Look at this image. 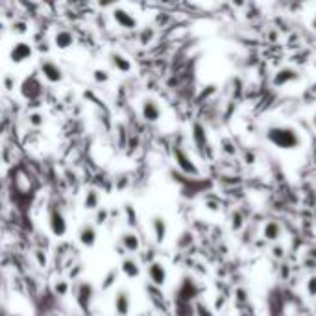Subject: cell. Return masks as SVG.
I'll use <instances>...</instances> for the list:
<instances>
[{"label": "cell", "instance_id": "obj_23", "mask_svg": "<svg viewBox=\"0 0 316 316\" xmlns=\"http://www.w3.org/2000/svg\"><path fill=\"white\" fill-rule=\"evenodd\" d=\"M117 279H119V270H117V268L109 270V272L105 274V278L102 279V288H104V290L111 288L113 285H115V281H117Z\"/></svg>", "mask_w": 316, "mask_h": 316}, {"label": "cell", "instance_id": "obj_12", "mask_svg": "<svg viewBox=\"0 0 316 316\" xmlns=\"http://www.w3.org/2000/svg\"><path fill=\"white\" fill-rule=\"evenodd\" d=\"M146 272H148V278L150 281L156 285V287H163L165 283H167V268H165V264L163 263H159V261H152L148 264V268H146Z\"/></svg>", "mask_w": 316, "mask_h": 316}, {"label": "cell", "instance_id": "obj_7", "mask_svg": "<svg viewBox=\"0 0 316 316\" xmlns=\"http://www.w3.org/2000/svg\"><path fill=\"white\" fill-rule=\"evenodd\" d=\"M32 56H34V47L30 45L28 41H17L10 48V61L15 63V65L28 61V59H32Z\"/></svg>", "mask_w": 316, "mask_h": 316}, {"label": "cell", "instance_id": "obj_32", "mask_svg": "<svg viewBox=\"0 0 316 316\" xmlns=\"http://www.w3.org/2000/svg\"><path fill=\"white\" fill-rule=\"evenodd\" d=\"M34 257L37 259V264L41 266V268H45V266H47L48 259H47V255L43 253V250H35V251H34Z\"/></svg>", "mask_w": 316, "mask_h": 316}, {"label": "cell", "instance_id": "obj_36", "mask_svg": "<svg viewBox=\"0 0 316 316\" xmlns=\"http://www.w3.org/2000/svg\"><path fill=\"white\" fill-rule=\"evenodd\" d=\"M126 211H128V216H130V222L128 224H137V214H135V209L131 207V205H126Z\"/></svg>", "mask_w": 316, "mask_h": 316}, {"label": "cell", "instance_id": "obj_26", "mask_svg": "<svg viewBox=\"0 0 316 316\" xmlns=\"http://www.w3.org/2000/svg\"><path fill=\"white\" fill-rule=\"evenodd\" d=\"M154 35H156V30L154 28H144L139 32V43L140 45H150L152 43V39H154Z\"/></svg>", "mask_w": 316, "mask_h": 316}, {"label": "cell", "instance_id": "obj_8", "mask_svg": "<svg viewBox=\"0 0 316 316\" xmlns=\"http://www.w3.org/2000/svg\"><path fill=\"white\" fill-rule=\"evenodd\" d=\"M20 94L26 100H35L43 94V84L39 82L37 76H28L22 84H20Z\"/></svg>", "mask_w": 316, "mask_h": 316}, {"label": "cell", "instance_id": "obj_41", "mask_svg": "<svg viewBox=\"0 0 316 316\" xmlns=\"http://www.w3.org/2000/svg\"><path fill=\"white\" fill-rule=\"evenodd\" d=\"M315 91H316V84H315Z\"/></svg>", "mask_w": 316, "mask_h": 316}, {"label": "cell", "instance_id": "obj_4", "mask_svg": "<svg viewBox=\"0 0 316 316\" xmlns=\"http://www.w3.org/2000/svg\"><path fill=\"white\" fill-rule=\"evenodd\" d=\"M39 72H41V76L47 80L48 84H61L63 78H65L63 69H61L59 63H56L54 59H41V63H39Z\"/></svg>", "mask_w": 316, "mask_h": 316}, {"label": "cell", "instance_id": "obj_2", "mask_svg": "<svg viewBox=\"0 0 316 316\" xmlns=\"http://www.w3.org/2000/svg\"><path fill=\"white\" fill-rule=\"evenodd\" d=\"M48 228H50V233L54 237H63L69 231V224H67L65 214L56 205L48 207Z\"/></svg>", "mask_w": 316, "mask_h": 316}, {"label": "cell", "instance_id": "obj_24", "mask_svg": "<svg viewBox=\"0 0 316 316\" xmlns=\"http://www.w3.org/2000/svg\"><path fill=\"white\" fill-rule=\"evenodd\" d=\"M93 80L96 84H107V82L111 80V74H109V70H105V69H94Z\"/></svg>", "mask_w": 316, "mask_h": 316}, {"label": "cell", "instance_id": "obj_3", "mask_svg": "<svg viewBox=\"0 0 316 316\" xmlns=\"http://www.w3.org/2000/svg\"><path fill=\"white\" fill-rule=\"evenodd\" d=\"M93 296H94L93 283H89V281H80V283L76 285V288H74L76 305L80 307L84 313H89L91 303H93Z\"/></svg>", "mask_w": 316, "mask_h": 316}, {"label": "cell", "instance_id": "obj_34", "mask_svg": "<svg viewBox=\"0 0 316 316\" xmlns=\"http://www.w3.org/2000/svg\"><path fill=\"white\" fill-rule=\"evenodd\" d=\"M244 226V218L241 213H233V229H241Z\"/></svg>", "mask_w": 316, "mask_h": 316}, {"label": "cell", "instance_id": "obj_28", "mask_svg": "<svg viewBox=\"0 0 316 316\" xmlns=\"http://www.w3.org/2000/svg\"><path fill=\"white\" fill-rule=\"evenodd\" d=\"M194 316H214V313L209 309V307L202 303V301H198L194 305Z\"/></svg>", "mask_w": 316, "mask_h": 316}, {"label": "cell", "instance_id": "obj_20", "mask_svg": "<svg viewBox=\"0 0 316 316\" xmlns=\"http://www.w3.org/2000/svg\"><path fill=\"white\" fill-rule=\"evenodd\" d=\"M296 78H298L296 70L285 67V69H281V70L276 72V76H274V84L279 85V87H283V85H287L288 82H292V80H296Z\"/></svg>", "mask_w": 316, "mask_h": 316}, {"label": "cell", "instance_id": "obj_19", "mask_svg": "<svg viewBox=\"0 0 316 316\" xmlns=\"http://www.w3.org/2000/svg\"><path fill=\"white\" fill-rule=\"evenodd\" d=\"M84 207L87 211H98L100 209V193L96 189H87L84 196Z\"/></svg>", "mask_w": 316, "mask_h": 316}, {"label": "cell", "instance_id": "obj_16", "mask_svg": "<svg viewBox=\"0 0 316 316\" xmlns=\"http://www.w3.org/2000/svg\"><path fill=\"white\" fill-rule=\"evenodd\" d=\"M121 244L122 248L130 253H135V251L140 250V239L139 235L135 231H124L121 235Z\"/></svg>", "mask_w": 316, "mask_h": 316}, {"label": "cell", "instance_id": "obj_25", "mask_svg": "<svg viewBox=\"0 0 316 316\" xmlns=\"http://www.w3.org/2000/svg\"><path fill=\"white\" fill-rule=\"evenodd\" d=\"M69 290H70V285H69L67 279H57L56 283H54V292H56L57 296H67Z\"/></svg>", "mask_w": 316, "mask_h": 316}, {"label": "cell", "instance_id": "obj_33", "mask_svg": "<svg viewBox=\"0 0 316 316\" xmlns=\"http://www.w3.org/2000/svg\"><path fill=\"white\" fill-rule=\"evenodd\" d=\"M105 222H107V209L100 207L98 213H96V224H105Z\"/></svg>", "mask_w": 316, "mask_h": 316}, {"label": "cell", "instance_id": "obj_40", "mask_svg": "<svg viewBox=\"0 0 316 316\" xmlns=\"http://www.w3.org/2000/svg\"><path fill=\"white\" fill-rule=\"evenodd\" d=\"M0 285H2V278H0Z\"/></svg>", "mask_w": 316, "mask_h": 316}, {"label": "cell", "instance_id": "obj_13", "mask_svg": "<svg viewBox=\"0 0 316 316\" xmlns=\"http://www.w3.org/2000/svg\"><path fill=\"white\" fill-rule=\"evenodd\" d=\"M150 226H152V233H154V239H156V242H158V244L165 242V239H167V233H168L167 218H165V216H161V214H154V216H152V222H150Z\"/></svg>", "mask_w": 316, "mask_h": 316}, {"label": "cell", "instance_id": "obj_6", "mask_svg": "<svg viewBox=\"0 0 316 316\" xmlns=\"http://www.w3.org/2000/svg\"><path fill=\"white\" fill-rule=\"evenodd\" d=\"M174 161H176L177 168H179L181 172H185L187 176H198V174H200V168L196 167V163L191 159V156H189L181 146H176V148H174Z\"/></svg>", "mask_w": 316, "mask_h": 316}, {"label": "cell", "instance_id": "obj_5", "mask_svg": "<svg viewBox=\"0 0 316 316\" xmlns=\"http://www.w3.org/2000/svg\"><path fill=\"white\" fill-rule=\"evenodd\" d=\"M140 117L144 119L146 122H159L161 121V117H163V107H161V104L156 100V98H144L142 102H140Z\"/></svg>", "mask_w": 316, "mask_h": 316}, {"label": "cell", "instance_id": "obj_18", "mask_svg": "<svg viewBox=\"0 0 316 316\" xmlns=\"http://www.w3.org/2000/svg\"><path fill=\"white\" fill-rule=\"evenodd\" d=\"M281 233H283V228H281V224H279L278 220H270V222H266L264 224V228H263V237H264L266 241H272V242L279 241Z\"/></svg>", "mask_w": 316, "mask_h": 316}, {"label": "cell", "instance_id": "obj_17", "mask_svg": "<svg viewBox=\"0 0 316 316\" xmlns=\"http://www.w3.org/2000/svg\"><path fill=\"white\" fill-rule=\"evenodd\" d=\"M121 272L126 276V278H139L140 276V264L137 259H133V257H126V259L122 261L121 264Z\"/></svg>", "mask_w": 316, "mask_h": 316}, {"label": "cell", "instance_id": "obj_22", "mask_svg": "<svg viewBox=\"0 0 316 316\" xmlns=\"http://www.w3.org/2000/svg\"><path fill=\"white\" fill-rule=\"evenodd\" d=\"M176 316H194V305L189 301H177Z\"/></svg>", "mask_w": 316, "mask_h": 316}, {"label": "cell", "instance_id": "obj_15", "mask_svg": "<svg viewBox=\"0 0 316 316\" xmlns=\"http://www.w3.org/2000/svg\"><path fill=\"white\" fill-rule=\"evenodd\" d=\"M74 34L69 30H57L56 35H54V47L57 50H69L70 47H74Z\"/></svg>", "mask_w": 316, "mask_h": 316}, {"label": "cell", "instance_id": "obj_42", "mask_svg": "<svg viewBox=\"0 0 316 316\" xmlns=\"http://www.w3.org/2000/svg\"><path fill=\"white\" fill-rule=\"evenodd\" d=\"M0 168H2V163H0Z\"/></svg>", "mask_w": 316, "mask_h": 316}, {"label": "cell", "instance_id": "obj_31", "mask_svg": "<svg viewBox=\"0 0 316 316\" xmlns=\"http://www.w3.org/2000/svg\"><path fill=\"white\" fill-rule=\"evenodd\" d=\"M2 84H4V89H6V91H13V89H15V87H17V80H15V78H13V76H4V82H2Z\"/></svg>", "mask_w": 316, "mask_h": 316}, {"label": "cell", "instance_id": "obj_39", "mask_svg": "<svg viewBox=\"0 0 316 316\" xmlns=\"http://www.w3.org/2000/svg\"><path fill=\"white\" fill-rule=\"evenodd\" d=\"M313 28L316 30V15H315V19H313Z\"/></svg>", "mask_w": 316, "mask_h": 316}, {"label": "cell", "instance_id": "obj_38", "mask_svg": "<svg viewBox=\"0 0 316 316\" xmlns=\"http://www.w3.org/2000/svg\"><path fill=\"white\" fill-rule=\"evenodd\" d=\"M313 124H315V130H316V111H315V115H313Z\"/></svg>", "mask_w": 316, "mask_h": 316}, {"label": "cell", "instance_id": "obj_27", "mask_svg": "<svg viewBox=\"0 0 316 316\" xmlns=\"http://www.w3.org/2000/svg\"><path fill=\"white\" fill-rule=\"evenodd\" d=\"M28 124L30 126H34V128H41V126H45V115L43 113H30L28 115Z\"/></svg>", "mask_w": 316, "mask_h": 316}, {"label": "cell", "instance_id": "obj_37", "mask_svg": "<svg viewBox=\"0 0 316 316\" xmlns=\"http://www.w3.org/2000/svg\"><path fill=\"white\" fill-rule=\"evenodd\" d=\"M272 253H274L276 257H279V259L285 255V251H283V248H281V246H276V248H272Z\"/></svg>", "mask_w": 316, "mask_h": 316}, {"label": "cell", "instance_id": "obj_1", "mask_svg": "<svg viewBox=\"0 0 316 316\" xmlns=\"http://www.w3.org/2000/svg\"><path fill=\"white\" fill-rule=\"evenodd\" d=\"M266 139L279 150H296L303 144L301 133L288 124H276L268 128L266 131Z\"/></svg>", "mask_w": 316, "mask_h": 316}, {"label": "cell", "instance_id": "obj_14", "mask_svg": "<svg viewBox=\"0 0 316 316\" xmlns=\"http://www.w3.org/2000/svg\"><path fill=\"white\" fill-rule=\"evenodd\" d=\"M109 63H111L113 69L119 70L121 74H130L131 69H133L130 59L124 56L122 52H117V50H115V52H109Z\"/></svg>", "mask_w": 316, "mask_h": 316}, {"label": "cell", "instance_id": "obj_35", "mask_svg": "<svg viewBox=\"0 0 316 316\" xmlns=\"http://www.w3.org/2000/svg\"><path fill=\"white\" fill-rule=\"evenodd\" d=\"M222 144H224V152L226 154H229V156H233L237 150H235V144H233V140H229V139H224L222 140Z\"/></svg>", "mask_w": 316, "mask_h": 316}, {"label": "cell", "instance_id": "obj_29", "mask_svg": "<svg viewBox=\"0 0 316 316\" xmlns=\"http://www.w3.org/2000/svg\"><path fill=\"white\" fill-rule=\"evenodd\" d=\"M305 290H307V294H309L311 298H316V274L307 279Z\"/></svg>", "mask_w": 316, "mask_h": 316}, {"label": "cell", "instance_id": "obj_10", "mask_svg": "<svg viewBox=\"0 0 316 316\" xmlns=\"http://www.w3.org/2000/svg\"><path fill=\"white\" fill-rule=\"evenodd\" d=\"M78 241L85 248H94V244L98 241V229L94 224H84L78 229Z\"/></svg>", "mask_w": 316, "mask_h": 316}, {"label": "cell", "instance_id": "obj_21", "mask_svg": "<svg viewBox=\"0 0 316 316\" xmlns=\"http://www.w3.org/2000/svg\"><path fill=\"white\" fill-rule=\"evenodd\" d=\"M193 139H194V144L200 150L207 148V133H205L204 126L200 122H196L194 126H193Z\"/></svg>", "mask_w": 316, "mask_h": 316}, {"label": "cell", "instance_id": "obj_9", "mask_svg": "<svg viewBox=\"0 0 316 316\" xmlns=\"http://www.w3.org/2000/svg\"><path fill=\"white\" fill-rule=\"evenodd\" d=\"M113 20H115V24L117 26H121L122 30H135L137 28V19H135V15L128 11L126 8H115L113 10Z\"/></svg>", "mask_w": 316, "mask_h": 316}, {"label": "cell", "instance_id": "obj_11", "mask_svg": "<svg viewBox=\"0 0 316 316\" xmlns=\"http://www.w3.org/2000/svg\"><path fill=\"white\" fill-rule=\"evenodd\" d=\"M113 303H115V313H117L119 316H128V315H130L131 296H130V292H128L126 288H119V290H117Z\"/></svg>", "mask_w": 316, "mask_h": 316}, {"label": "cell", "instance_id": "obj_30", "mask_svg": "<svg viewBox=\"0 0 316 316\" xmlns=\"http://www.w3.org/2000/svg\"><path fill=\"white\" fill-rule=\"evenodd\" d=\"M11 28H13V32H17V34H26L28 32V22L26 20H15Z\"/></svg>", "mask_w": 316, "mask_h": 316}]
</instances>
